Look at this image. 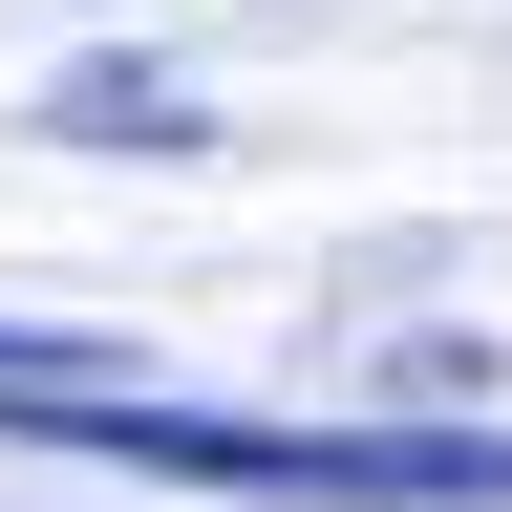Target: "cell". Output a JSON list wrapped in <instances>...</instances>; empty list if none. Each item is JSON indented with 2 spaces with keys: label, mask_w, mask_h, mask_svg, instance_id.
Returning <instances> with one entry per match:
<instances>
[{
  "label": "cell",
  "mask_w": 512,
  "mask_h": 512,
  "mask_svg": "<svg viewBox=\"0 0 512 512\" xmlns=\"http://www.w3.org/2000/svg\"><path fill=\"white\" fill-rule=\"evenodd\" d=\"M22 427L171 470V491H278V512H512V427H214V406H150V384H86V406H22Z\"/></svg>",
  "instance_id": "6da1fadb"
},
{
  "label": "cell",
  "mask_w": 512,
  "mask_h": 512,
  "mask_svg": "<svg viewBox=\"0 0 512 512\" xmlns=\"http://www.w3.org/2000/svg\"><path fill=\"white\" fill-rule=\"evenodd\" d=\"M43 128H86V150H107V128H128V150H192V107L150 86V64H64V86H43Z\"/></svg>",
  "instance_id": "7a4b0ae2"
}]
</instances>
